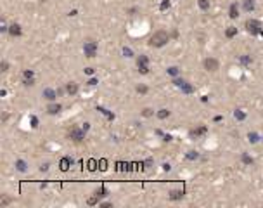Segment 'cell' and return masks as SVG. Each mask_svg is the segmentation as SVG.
I'll list each match as a JSON object with an SVG mask.
<instances>
[{"mask_svg": "<svg viewBox=\"0 0 263 208\" xmlns=\"http://www.w3.org/2000/svg\"><path fill=\"white\" fill-rule=\"evenodd\" d=\"M168 40H170V35H168L164 30H159V31H156L151 38H149V45H151V47H158V49H159V47H163V45H166V43H168Z\"/></svg>", "mask_w": 263, "mask_h": 208, "instance_id": "obj_1", "label": "cell"}, {"mask_svg": "<svg viewBox=\"0 0 263 208\" xmlns=\"http://www.w3.org/2000/svg\"><path fill=\"white\" fill-rule=\"evenodd\" d=\"M246 30L251 35H260L262 33V23L256 19H248L246 21Z\"/></svg>", "mask_w": 263, "mask_h": 208, "instance_id": "obj_2", "label": "cell"}, {"mask_svg": "<svg viewBox=\"0 0 263 208\" xmlns=\"http://www.w3.org/2000/svg\"><path fill=\"white\" fill-rule=\"evenodd\" d=\"M137 68H139V73L142 75H147L149 73V59H147V56H139L137 57Z\"/></svg>", "mask_w": 263, "mask_h": 208, "instance_id": "obj_3", "label": "cell"}, {"mask_svg": "<svg viewBox=\"0 0 263 208\" xmlns=\"http://www.w3.org/2000/svg\"><path fill=\"white\" fill-rule=\"evenodd\" d=\"M97 43L95 42H92V40H88V42H85L83 43V52H85V56L87 57H95V54H97Z\"/></svg>", "mask_w": 263, "mask_h": 208, "instance_id": "obj_4", "label": "cell"}, {"mask_svg": "<svg viewBox=\"0 0 263 208\" xmlns=\"http://www.w3.org/2000/svg\"><path fill=\"white\" fill-rule=\"evenodd\" d=\"M173 83H175L178 89L182 90V92H185V94H192V92H194V87L189 83V82H185V80L175 78V80H173Z\"/></svg>", "mask_w": 263, "mask_h": 208, "instance_id": "obj_5", "label": "cell"}, {"mask_svg": "<svg viewBox=\"0 0 263 208\" xmlns=\"http://www.w3.org/2000/svg\"><path fill=\"white\" fill-rule=\"evenodd\" d=\"M69 139H73L75 142H81L85 139V130L83 129H71L69 130Z\"/></svg>", "mask_w": 263, "mask_h": 208, "instance_id": "obj_6", "label": "cell"}, {"mask_svg": "<svg viewBox=\"0 0 263 208\" xmlns=\"http://www.w3.org/2000/svg\"><path fill=\"white\" fill-rule=\"evenodd\" d=\"M218 68H220V62L215 59V57L204 59V69H206V71H216Z\"/></svg>", "mask_w": 263, "mask_h": 208, "instance_id": "obj_7", "label": "cell"}, {"mask_svg": "<svg viewBox=\"0 0 263 208\" xmlns=\"http://www.w3.org/2000/svg\"><path fill=\"white\" fill-rule=\"evenodd\" d=\"M61 109H62L61 104H57V102H50V104L47 106V113H49V115H57Z\"/></svg>", "mask_w": 263, "mask_h": 208, "instance_id": "obj_8", "label": "cell"}, {"mask_svg": "<svg viewBox=\"0 0 263 208\" xmlns=\"http://www.w3.org/2000/svg\"><path fill=\"white\" fill-rule=\"evenodd\" d=\"M66 92H68L69 96H76V94H78V83H75V82L66 83Z\"/></svg>", "mask_w": 263, "mask_h": 208, "instance_id": "obj_9", "label": "cell"}, {"mask_svg": "<svg viewBox=\"0 0 263 208\" xmlns=\"http://www.w3.org/2000/svg\"><path fill=\"white\" fill-rule=\"evenodd\" d=\"M9 33L12 35V37H21L23 30H21V26L18 24V23H14V24H10L9 26Z\"/></svg>", "mask_w": 263, "mask_h": 208, "instance_id": "obj_10", "label": "cell"}, {"mask_svg": "<svg viewBox=\"0 0 263 208\" xmlns=\"http://www.w3.org/2000/svg\"><path fill=\"white\" fill-rule=\"evenodd\" d=\"M43 97L49 101H56V97H57V92L54 89H45L43 90Z\"/></svg>", "mask_w": 263, "mask_h": 208, "instance_id": "obj_11", "label": "cell"}, {"mask_svg": "<svg viewBox=\"0 0 263 208\" xmlns=\"http://www.w3.org/2000/svg\"><path fill=\"white\" fill-rule=\"evenodd\" d=\"M202 134H206V127H204V125H201L199 129H196V130H191V137L192 139L199 137V135H202Z\"/></svg>", "mask_w": 263, "mask_h": 208, "instance_id": "obj_12", "label": "cell"}, {"mask_svg": "<svg viewBox=\"0 0 263 208\" xmlns=\"http://www.w3.org/2000/svg\"><path fill=\"white\" fill-rule=\"evenodd\" d=\"M229 16H230V19H235V18L239 16V7H237V4H232V5H230V9H229Z\"/></svg>", "mask_w": 263, "mask_h": 208, "instance_id": "obj_13", "label": "cell"}, {"mask_svg": "<svg viewBox=\"0 0 263 208\" xmlns=\"http://www.w3.org/2000/svg\"><path fill=\"white\" fill-rule=\"evenodd\" d=\"M244 10H246V12H253L254 10V2L253 0H244Z\"/></svg>", "mask_w": 263, "mask_h": 208, "instance_id": "obj_14", "label": "cell"}, {"mask_svg": "<svg viewBox=\"0 0 263 208\" xmlns=\"http://www.w3.org/2000/svg\"><path fill=\"white\" fill-rule=\"evenodd\" d=\"M239 62H241V64H244V66H248V64H251V62H253V59H251V56L244 54V56H241V57H239Z\"/></svg>", "mask_w": 263, "mask_h": 208, "instance_id": "obj_15", "label": "cell"}, {"mask_svg": "<svg viewBox=\"0 0 263 208\" xmlns=\"http://www.w3.org/2000/svg\"><path fill=\"white\" fill-rule=\"evenodd\" d=\"M235 35H237V28H235V26L227 28V31H225V37H227V38H232V37H235Z\"/></svg>", "mask_w": 263, "mask_h": 208, "instance_id": "obj_16", "label": "cell"}, {"mask_svg": "<svg viewBox=\"0 0 263 208\" xmlns=\"http://www.w3.org/2000/svg\"><path fill=\"white\" fill-rule=\"evenodd\" d=\"M16 168L19 170V172H26V168H28V167H26V161H24V159H18V161H16Z\"/></svg>", "mask_w": 263, "mask_h": 208, "instance_id": "obj_17", "label": "cell"}, {"mask_svg": "<svg viewBox=\"0 0 263 208\" xmlns=\"http://www.w3.org/2000/svg\"><path fill=\"white\" fill-rule=\"evenodd\" d=\"M71 163H73V159L71 158H62L61 159V170H68Z\"/></svg>", "mask_w": 263, "mask_h": 208, "instance_id": "obj_18", "label": "cell"}, {"mask_svg": "<svg viewBox=\"0 0 263 208\" xmlns=\"http://www.w3.org/2000/svg\"><path fill=\"white\" fill-rule=\"evenodd\" d=\"M168 116H170V111H168L166 108H163V109L158 111V118L159 120H164V118H168Z\"/></svg>", "mask_w": 263, "mask_h": 208, "instance_id": "obj_19", "label": "cell"}, {"mask_svg": "<svg viewBox=\"0 0 263 208\" xmlns=\"http://www.w3.org/2000/svg\"><path fill=\"white\" fill-rule=\"evenodd\" d=\"M248 140H249L251 144H254V142H258V140H260V137H258V134H256V132H249V134H248Z\"/></svg>", "mask_w": 263, "mask_h": 208, "instance_id": "obj_20", "label": "cell"}, {"mask_svg": "<svg viewBox=\"0 0 263 208\" xmlns=\"http://www.w3.org/2000/svg\"><path fill=\"white\" fill-rule=\"evenodd\" d=\"M234 116H235V120L243 121V120L246 118V113H244V111H241V109H235V111H234Z\"/></svg>", "mask_w": 263, "mask_h": 208, "instance_id": "obj_21", "label": "cell"}, {"mask_svg": "<svg viewBox=\"0 0 263 208\" xmlns=\"http://www.w3.org/2000/svg\"><path fill=\"white\" fill-rule=\"evenodd\" d=\"M183 196V191H172V194H170V199H180Z\"/></svg>", "mask_w": 263, "mask_h": 208, "instance_id": "obj_22", "label": "cell"}, {"mask_svg": "<svg viewBox=\"0 0 263 208\" xmlns=\"http://www.w3.org/2000/svg\"><path fill=\"white\" fill-rule=\"evenodd\" d=\"M97 111H101L102 115H106L109 120H114V115H113V113H109L107 109H104V108H101V106H97Z\"/></svg>", "mask_w": 263, "mask_h": 208, "instance_id": "obj_23", "label": "cell"}, {"mask_svg": "<svg viewBox=\"0 0 263 208\" xmlns=\"http://www.w3.org/2000/svg\"><path fill=\"white\" fill-rule=\"evenodd\" d=\"M166 73H168L170 76H177V75H178V68H177V66H170V68L166 69Z\"/></svg>", "mask_w": 263, "mask_h": 208, "instance_id": "obj_24", "label": "cell"}, {"mask_svg": "<svg viewBox=\"0 0 263 208\" xmlns=\"http://www.w3.org/2000/svg\"><path fill=\"white\" fill-rule=\"evenodd\" d=\"M185 158H187V159H191V161H194V159H197V158H199V154H197L196 151H189Z\"/></svg>", "mask_w": 263, "mask_h": 208, "instance_id": "obj_25", "label": "cell"}, {"mask_svg": "<svg viewBox=\"0 0 263 208\" xmlns=\"http://www.w3.org/2000/svg\"><path fill=\"white\" fill-rule=\"evenodd\" d=\"M199 7L202 10H208L210 9V0H199Z\"/></svg>", "mask_w": 263, "mask_h": 208, "instance_id": "obj_26", "label": "cell"}, {"mask_svg": "<svg viewBox=\"0 0 263 208\" xmlns=\"http://www.w3.org/2000/svg\"><path fill=\"white\" fill-rule=\"evenodd\" d=\"M243 163H244V165H253V158H251V156H248V154L244 153V154H243Z\"/></svg>", "mask_w": 263, "mask_h": 208, "instance_id": "obj_27", "label": "cell"}, {"mask_svg": "<svg viewBox=\"0 0 263 208\" xmlns=\"http://www.w3.org/2000/svg\"><path fill=\"white\" fill-rule=\"evenodd\" d=\"M123 56L125 57H133V52H132L130 47H123Z\"/></svg>", "mask_w": 263, "mask_h": 208, "instance_id": "obj_28", "label": "cell"}, {"mask_svg": "<svg viewBox=\"0 0 263 208\" xmlns=\"http://www.w3.org/2000/svg\"><path fill=\"white\" fill-rule=\"evenodd\" d=\"M23 85H26V87L35 85V78H24V80H23Z\"/></svg>", "mask_w": 263, "mask_h": 208, "instance_id": "obj_29", "label": "cell"}, {"mask_svg": "<svg viewBox=\"0 0 263 208\" xmlns=\"http://www.w3.org/2000/svg\"><path fill=\"white\" fill-rule=\"evenodd\" d=\"M152 115H154V111H152L151 108H145L142 111V116H145V118H147V116H152Z\"/></svg>", "mask_w": 263, "mask_h": 208, "instance_id": "obj_30", "label": "cell"}, {"mask_svg": "<svg viewBox=\"0 0 263 208\" xmlns=\"http://www.w3.org/2000/svg\"><path fill=\"white\" fill-rule=\"evenodd\" d=\"M159 9H161V10L170 9V2H168V0H163V2H161V5H159Z\"/></svg>", "mask_w": 263, "mask_h": 208, "instance_id": "obj_31", "label": "cell"}, {"mask_svg": "<svg viewBox=\"0 0 263 208\" xmlns=\"http://www.w3.org/2000/svg\"><path fill=\"white\" fill-rule=\"evenodd\" d=\"M31 127H33V129L38 127V118H37V116H31Z\"/></svg>", "mask_w": 263, "mask_h": 208, "instance_id": "obj_32", "label": "cell"}, {"mask_svg": "<svg viewBox=\"0 0 263 208\" xmlns=\"http://www.w3.org/2000/svg\"><path fill=\"white\" fill-rule=\"evenodd\" d=\"M137 92H139V94H145V92H147V87H145V85H139V87H137Z\"/></svg>", "mask_w": 263, "mask_h": 208, "instance_id": "obj_33", "label": "cell"}, {"mask_svg": "<svg viewBox=\"0 0 263 208\" xmlns=\"http://www.w3.org/2000/svg\"><path fill=\"white\" fill-rule=\"evenodd\" d=\"M23 76H24V78H33V71H28V69H26V71L23 73Z\"/></svg>", "mask_w": 263, "mask_h": 208, "instance_id": "obj_34", "label": "cell"}, {"mask_svg": "<svg viewBox=\"0 0 263 208\" xmlns=\"http://www.w3.org/2000/svg\"><path fill=\"white\" fill-rule=\"evenodd\" d=\"M95 165H97V163H95L94 159H90V161H88V168H90V170H95V168H97Z\"/></svg>", "mask_w": 263, "mask_h": 208, "instance_id": "obj_35", "label": "cell"}, {"mask_svg": "<svg viewBox=\"0 0 263 208\" xmlns=\"http://www.w3.org/2000/svg\"><path fill=\"white\" fill-rule=\"evenodd\" d=\"M97 198H99L97 194H95V198H90L88 199V205H95V203H97Z\"/></svg>", "mask_w": 263, "mask_h": 208, "instance_id": "obj_36", "label": "cell"}, {"mask_svg": "<svg viewBox=\"0 0 263 208\" xmlns=\"http://www.w3.org/2000/svg\"><path fill=\"white\" fill-rule=\"evenodd\" d=\"M99 165H101V170H106V159H101Z\"/></svg>", "mask_w": 263, "mask_h": 208, "instance_id": "obj_37", "label": "cell"}, {"mask_svg": "<svg viewBox=\"0 0 263 208\" xmlns=\"http://www.w3.org/2000/svg\"><path fill=\"white\" fill-rule=\"evenodd\" d=\"M40 170H42V172H47V170H49V163H45V165H42V167H40Z\"/></svg>", "mask_w": 263, "mask_h": 208, "instance_id": "obj_38", "label": "cell"}, {"mask_svg": "<svg viewBox=\"0 0 263 208\" xmlns=\"http://www.w3.org/2000/svg\"><path fill=\"white\" fill-rule=\"evenodd\" d=\"M87 83H88V85H95V83H97V78H90Z\"/></svg>", "mask_w": 263, "mask_h": 208, "instance_id": "obj_39", "label": "cell"}, {"mask_svg": "<svg viewBox=\"0 0 263 208\" xmlns=\"http://www.w3.org/2000/svg\"><path fill=\"white\" fill-rule=\"evenodd\" d=\"M85 73L87 75H94V68H85Z\"/></svg>", "mask_w": 263, "mask_h": 208, "instance_id": "obj_40", "label": "cell"}, {"mask_svg": "<svg viewBox=\"0 0 263 208\" xmlns=\"http://www.w3.org/2000/svg\"><path fill=\"white\" fill-rule=\"evenodd\" d=\"M9 69V64L7 62H2V71H7Z\"/></svg>", "mask_w": 263, "mask_h": 208, "instance_id": "obj_41", "label": "cell"}, {"mask_svg": "<svg viewBox=\"0 0 263 208\" xmlns=\"http://www.w3.org/2000/svg\"><path fill=\"white\" fill-rule=\"evenodd\" d=\"M90 129V123H83V130H85V132H87V130Z\"/></svg>", "mask_w": 263, "mask_h": 208, "instance_id": "obj_42", "label": "cell"}, {"mask_svg": "<svg viewBox=\"0 0 263 208\" xmlns=\"http://www.w3.org/2000/svg\"><path fill=\"white\" fill-rule=\"evenodd\" d=\"M101 207H102V208H109V207H111V203H102Z\"/></svg>", "mask_w": 263, "mask_h": 208, "instance_id": "obj_43", "label": "cell"}, {"mask_svg": "<svg viewBox=\"0 0 263 208\" xmlns=\"http://www.w3.org/2000/svg\"><path fill=\"white\" fill-rule=\"evenodd\" d=\"M262 139H263V137H262Z\"/></svg>", "mask_w": 263, "mask_h": 208, "instance_id": "obj_44", "label": "cell"}]
</instances>
